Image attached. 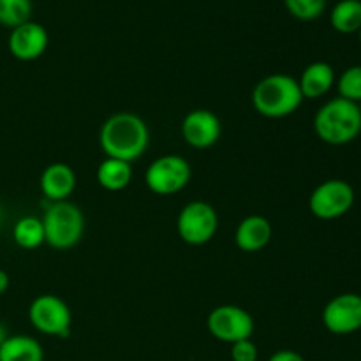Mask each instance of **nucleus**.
I'll return each mask as SVG.
<instances>
[{
	"label": "nucleus",
	"mask_w": 361,
	"mask_h": 361,
	"mask_svg": "<svg viewBox=\"0 0 361 361\" xmlns=\"http://www.w3.org/2000/svg\"><path fill=\"white\" fill-rule=\"evenodd\" d=\"M330 23L341 34H356L361 28V0H341L330 13Z\"/></svg>",
	"instance_id": "a211bd4d"
},
{
	"label": "nucleus",
	"mask_w": 361,
	"mask_h": 361,
	"mask_svg": "<svg viewBox=\"0 0 361 361\" xmlns=\"http://www.w3.org/2000/svg\"><path fill=\"white\" fill-rule=\"evenodd\" d=\"M303 101L298 80L289 74H270L252 90L254 109L267 118H286L298 111Z\"/></svg>",
	"instance_id": "7ed1b4c3"
},
{
	"label": "nucleus",
	"mask_w": 361,
	"mask_h": 361,
	"mask_svg": "<svg viewBox=\"0 0 361 361\" xmlns=\"http://www.w3.org/2000/svg\"><path fill=\"white\" fill-rule=\"evenodd\" d=\"M39 187L49 203L69 201V196L76 189V173L66 162H53L42 171Z\"/></svg>",
	"instance_id": "ddd939ff"
},
{
	"label": "nucleus",
	"mask_w": 361,
	"mask_h": 361,
	"mask_svg": "<svg viewBox=\"0 0 361 361\" xmlns=\"http://www.w3.org/2000/svg\"><path fill=\"white\" fill-rule=\"evenodd\" d=\"M48 42V30L37 21L28 20L18 27L11 28L7 46H9V51L14 59L21 60V62H32V60H37L39 56L44 55Z\"/></svg>",
	"instance_id": "f8f14e48"
},
{
	"label": "nucleus",
	"mask_w": 361,
	"mask_h": 361,
	"mask_svg": "<svg viewBox=\"0 0 361 361\" xmlns=\"http://www.w3.org/2000/svg\"><path fill=\"white\" fill-rule=\"evenodd\" d=\"M32 326L48 337L67 338L71 335L73 314L69 305L56 295H39L28 307Z\"/></svg>",
	"instance_id": "423d86ee"
},
{
	"label": "nucleus",
	"mask_w": 361,
	"mask_h": 361,
	"mask_svg": "<svg viewBox=\"0 0 361 361\" xmlns=\"http://www.w3.org/2000/svg\"><path fill=\"white\" fill-rule=\"evenodd\" d=\"M13 240L18 247L25 250H34L44 245L46 236L41 219L32 217V215L21 217L13 228Z\"/></svg>",
	"instance_id": "6ab92c4d"
},
{
	"label": "nucleus",
	"mask_w": 361,
	"mask_h": 361,
	"mask_svg": "<svg viewBox=\"0 0 361 361\" xmlns=\"http://www.w3.org/2000/svg\"><path fill=\"white\" fill-rule=\"evenodd\" d=\"M324 328L334 335H351L361 330V295L342 293L324 305L321 314Z\"/></svg>",
	"instance_id": "9d476101"
},
{
	"label": "nucleus",
	"mask_w": 361,
	"mask_h": 361,
	"mask_svg": "<svg viewBox=\"0 0 361 361\" xmlns=\"http://www.w3.org/2000/svg\"><path fill=\"white\" fill-rule=\"evenodd\" d=\"M358 106H360V111H361V102H360V104H358Z\"/></svg>",
	"instance_id": "cd10ccee"
},
{
	"label": "nucleus",
	"mask_w": 361,
	"mask_h": 361,
	"mask_svg": "<svg viewBox=\"0 0 361 361\" xmlns=\"http://www.w3.org/2000/svg\"><path fill=\"white\" fill-rule=\"evenodd\" d=\"M268 361H307L300 353L293 351V349H281L275 351L274 355L268 358Z\"/></svg>",
	"instance_id": "b1692460"
},
{
	"label": "nucleus",
	"mask_w": 361,
	"mask_h": 361,
	"mask_svg": "<svg viewBox=\"0 0 361 361\" xmlns=\"http://www.w3.org/2000/svg\"><path fill=\"white\" fill-rule=\"evenodd\" d=\"M0 361H44V349L30 335H9L0 344Z\"/></svg>",
	"instance_id": "dca6fc26"
},
{
	"label": "nucleus",
	"mask_w": 361,
	"mask_h": 361,
	"mask_svg": "<svg viewBox=\"0 0 361 361\" xmlns=\"http://www.w3.org/2000/svg\"><path fill=\"white\" fill-rule=\"evenodd\" d=\"M356 200L355 189L349 182L338 178L326 180L312 190L309 208L321 221H335L348 214Z\"/></svg>",
	"instance_id": "0eeeda50"
},
{
	"label": "nucleus",
	"mask_w": 361,
	"mask_h": 361,
	"mask_svg": "<svg viewBox=\"0 0 361 361\" xmlns=\"http://www.w3.org/2000/svg\"><path fill=\"white\" fill-rule=\"evenodd\" d=\"M46 243L56 250H69L81 242L85 233V215L71 201L51 203L41 219Z\"/></svg>",
	"instance_id": "20e7f679"
},
{
	"label": "nucleus",
	"mask_w": 361,
	"mask_h": 361,
	"mask_svg": "<svg viewBox=\"0 0 361 361\" xmlns=\"http://www.w3.org/2000/svg\"><path fill=\"white\" fill-rule=\"evenodd\" d=\"M207 328L212 337L231 345L252 337L254 317L238 305H219L208 314Z\"/></svg>",
	"instance_id": "1a4fd4ad"
},
{
	"label": "nucleus",
	"mask_w": 361,
	"mask_h": 361,
	"mask_svg": "<svg viewBox=\"0 0 361 361\" xmlns=\"http://www.w3.org/2000/svg\"><path fill=\"white\" fill-rule=\"evenodd\" d=\"M7 337H9V335H7V334H6V330H4V328L0 326V344H2V342L6 341Z\"/></svg>",
	"instance_id": "a878e982"
},
{
	"label": "nucleus",
	"mask_w": 361,
	"mask_h": 361,
	"mask_svg": "<svg viewBox=\"0 0 361 361\" xmlns=\"http://www.w3.org/2000/svg\"><path fill=\"white\" fill-rule=\"evenodd\" d=\"M338 97L360 104L361 102V66H351L337 78Z\"/></svg>",
	"instance_id": "412c9836"
},
{
	"label": "nucleus",
	"mask_w": 361,
	"mask_h": 361,
	"mask_svg": "<svg viewBox=\"0 0 361 361\" xmlns=\"http://www.w3.org/2000/svg\"><path fill=\"white\" fill-rule=\"evenodd\" d=\"M9 286H11L9 275H7V271L0 270V296H2L7 289H9Z\"/></svg>",
	"instance_id": "393cba45"
},
{
	"label": "nucleus",
	"mask_w": 361,
	"mask_h": 361,
	"mask_svg": "<svg viewBox=\"0 0 361 361\" xmlns=\"http://www.w3.org/2000/svg\"><path fill=\"white\" fill-rule=\"evenodd\" d=\"M271 236H274V229L267 217L249 215L236 228L235 243L243 252H259L270 243Z\"/></svg>",
	"instance_id": "4468645a"
},
{
	"label": "nucleus",
	"mask_w": 361,
	"mask_h": 361,
	"mask_svg": "<svg viewBox=\"0 0 361 361\" xmlns=\"http://www.w3.org/2000/svg\"><path fill=\"white\" fill-rule=\"evenodd\" d=\"M221 118L210 109H192L182 120V136L189 147L204 150L221 140Z\"/></svg>",
	"instance_id": "9b49d317"
},
{
	"label": "nucleus",
	"mask_w": 361,
	"mask_h": 361,
	"mask_svg": "<svg viewBox=\"0 0 361 361\" xmlns=\"http://www.w3.org/2000/svg\"><path fill=\"white\" fill-rule=\"evenodd\" d=\"M99 145L106 157L120 159L133 164L147 152L150 145V130L147 122L136 113L118 111L102 123Z\"/></svg>",
	"instance_id": "f257e3e1"
},
{
	"label": "nucleus",
	"mask_w": 361,
	"mask_h": 361,
	"mask_svg": "<svg viewBox=\"0 0 361 361\" xmlns=\"http://www.w3.org/2000/svg\"><path fill=\"white\" fill-rule=\"evenodd\" d=\"M337 83L335 69L328 62H312L303 69L302 76L298 78L300 90L303 99H321L331 90Z\"/></svg>",
	"instance_id": "2eb2a0df"
},
{
	"label": "nucleus",
	"mask_w": 361,
	"mask_h": 361,
	"mask_svg": "<svg viewBox=\"0 0 361 361\" xmlns=\"http://www.w3.org/2000/svg\"><path fill=\"white\" fill-rule=\"evenodd\" d=\"M231 361H257L259 360V351H257V345L254 344L252 338H245V341H240L231 344Z\"/></svg>",
	"instance_id": "5701e85b"
},
{
	"label": "nucleus",
	"mask_w": 361,
	"mask_h": 361,
	"mask_svg": "<svg viewBox=\"0 0 361 361\" xmlns=\"http://www.w3.org/2000/svg\"><path fill=\"white\" fill-rule=\"evenodd\" d=\"M358 34H360V42H361V28H360V32H358Z\"/></svg>",
	"instance_id": "bb28decb"
},
{
	"label": "nucleus",
	"mask_w": 361,
	"mask_h": 361,
	"mask_svg": "<svg viewBox=\"0 0 361 361\" xmlns=\"http://www.w3.org/2000/svg\"><path fill=\"white\" fill-rule=\"evenodd\" d=\"M314 130L323 143L334 147L353 143L361 134L360 106L342 97L330 99L317 109Z\"/></svg>",
	"instance_id": "f03ea898"
},
{
	"label": "nucleus",
	"mask_w": 361,
	"mask_h": 361,
	"mask_svg": "<svg viewBox=\"0 0 361 361\" xmlns=\"http://www.w3.org/2000/svg\"><path fill=\"white\" fill-rule=\"evenodd\" d=\"M286 7L302 21H314L326 9V0H284Z\"/></svg>",
	"instance_id": "4be33fe9"
},
{
	"label": "nucleus",
	"mask_w": 361,
	"mask_h": 361,
	"mask_svg": "<svg viewBox=\"0 0 361 361\" xmlns=\"http://www.w3.org/2000/svg\"><path fill=\"white\" fill-rule=\"evenodd\" d=\"M219 228L217 210L207 201H190L176 219V231L180 238L194 247L204 245L215 236Z\"/></svg>",
	"instance_id": "6e6552de"
},
{
	"label": "nucleus",
	"mask_w": 361,
	"mask_h": 361,
	"mask_svg": "<svg viewBox=\"0 0 361 361\" xmlns=\"http://www.w3.org/2000/svg\"><path fill=\"white\" fill-rule=\"evenodd\" d=\"M32 16V0H0V25L14 28Z\"/></svg>",
	"instance_id": "aec40b11"
},
{
	"label": "nucleus",
	"mask_w": 361,
	"mask_h": 361,
	"mask_svg": "<svg viewBox=\"0 0 361 361\" xmlns=\"http://www.w3.org/2000/svg\"><path fill=\"white\" fill-rule=\"evenodd\" d=\"M192 168L187 159L168 154L157 157L145 171V183L157 196H173L189 185Z\"/></svg>",
	"instance_id": "39448f33"
},
{
	"label": "nucleus",
	"mask_w": 361,
	"mask_h": 361,
	"mask_svg": "<svg viewBox=\"0 0 361 361\" xmlns=\"http://www.w3.org/2000/svg\"><path fill=\"white\" fill-rule=\"evenodd\" d=\"M97 183L108 192H118L123 190L133 180V164L120 159L106 157L99 164L97 173H95Z\"/></svg>",
	"instance_id": "f3484780"
}]
</instances>
